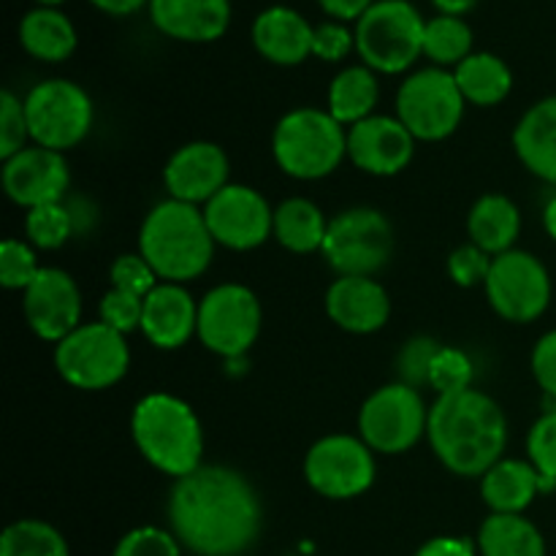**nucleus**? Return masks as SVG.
I'll use <instances>...</instances> for the list:
<instances>
[{
	"instance_id": "obj_51",
	"label": "nucleus",
	"mask_w": 556,
	"mask_h": 556,
	"mask_svg": "<svg viewBox=\"0 0 556 556\" xmlns=\"http://www.w3.org/2000/svg\"><path fill=\"white\" fill-rule=\"evenodd\" d=\"M38 5H47V9H54V5H60V3H65V0H36Z\"/></svg>"
},
{
	"instance_id": "obj_24",
	"label": "nucleus",
	"mask_w": 556,
	"mask_h": 556,
	"mask_svg": "<svg viewBox=\"0 0 556 556\" xmlns=\"http://www.w3.org/2000/svg\"><path fill=\"white\" fill-rule=\"evenodd\" d=\"M514 150L527 172L556 185V96L527 109L514 128Z\"/></svg>"
},
{
	"instance_id": "obj_8",
	"label": "nucleus",
	"mask_w": 556,
	"mask_h": 556,
	"mask_svg": "<svg viewBox=\"0 0 556 556\" xmlns=\"http://www.w3.org/2000/svg\"><path fill=\"white\" fill-rule=\"evenodd\" d=\"M54 369L79 391H103L117 386L130 369V348L125 334L106 324H81L54 345Z\"/></svg>"
},
{
	"instance_id": "obj_9",
	"label": "nucleus",
	"mask_w": 556,
	"mask_h": 556,
	"mask_svg": "<svg viewBox=\"0 0 556 556\" xmlns=\"http://www.w3.org/2000/svg\"><path fill=\"white\" fill-rule=\"evenodd\" d=\"M465 106L456 76L438 65L410 74L396 92V117L416 141H443L454 136Z\"/></svg>"
},
{
	"instance_id": "obj_46",
	"label": "nucleus",
	"mask_w": 556,
	"mask_h": 556,
	"mask_svg": "<svg viewBox=\"0 0 556 556\" xmlns=\"http://www.w3.org/2000/svg\"><path fill=\"white\" fill-rule=\"evenodd\" d=\"M416 556H478V548L476 543L467 541V538L440 535L424 543L416 552Z\"/></svg>"
},
{
	"instance_id": "obj_23",
	"label": "nucleus",
	"mask_w": 556,
	"mask_h": 556,
	"mask_svg": "<svg viewBox=\"0 0 556 556\" xmlns=\"http://www.w3.org/2000/svg\"><path fill=\"white\" fill-rule=\"evenodd\" d=\"M315 27L288 5H271L253 22V47L275 65H299L313 54Z\"/></svg>"
},
{
	"instance_id": "obj_10",
	"label": "nucleus",
	"mask_w": 556,
	"mask_h": 556,
	"mask_svg": "<svg viewBox=\"0 0 556 556\" xmlns=\"http://www.w3.org/2000/svg\"><path fill=\"white\" fill-rule=\"evenodd\" d=\"M429 407L421 391L405 383L380 386L364 400L358 410V438L375 454L396 456L427 438Z\"/></svg>"
},
{
	"instance_id": "obj_49",
	"label": "nucleus",
	"mask_w": 556,
	"mask_h": 556,
	"mask_svg": "<svg viewBox=\"0 0 556 556\" xmlns=\"http://www.w3.org/2000/svg\"><path fill=\"white\" fill-rule=\"evenodd\" d=\"M432 3L438 5L440 14L462 16V14H467V11H470L478 0H432Z\"/></svg>"
},
{
	"instance_id": "obj_19",
	"label": "nucleus",
	"mask_w": 556,
	"mask_h": 556,
	"mask_svg": "<svg viewBox=\"0 0 556 556\" xmlns=\"http://www.w3.org/2000/svg\"><path fill=\"white\" fill-rule=\"evenodd\" d=\"M228 155L212 141H190L168 157L163 185L168 195L185 204H206L228 185Z\"/></svg>"
},
{
	"instance_id": "obj_6",
	"label": "nucleus",
	"mask_w": 556,
	"mask_h": 556,
	"mask_svg": "<svg viewBox=\"0 0 556 556\" xmlns=\"http://www.w3.org/2000/svg\"><path fill=\"white\" fill-rule=\"evenodd\" d=\"M427 20L407 0H375L356 22V49L364 65L380 74H402L424 54Z\"/></svg>"
},
{
	"instance_id": "obj_3",
	"label": "nucleus",
	"mask_w": 556,
	"mask_h": 556,
	"mask_svg": "<svg viewBox=\"0 0 556 556\" xmlns=\"http://www.w3.org/2000/svg\"><path fill=\"white\" fill-rule=\"evenodd\" d=\"M139 253L161 282L182 286L201 277L215 255V239L204 220V210L177 199L152 206L141 223Z\"/></svg>"
},
{
	"instance_id": "obj_29",
	"label": "nucleus",
	"mask_w": 556,
	"mask_h": 556,
	"mask_svg": "<svg viewBox=\"0 0 556 556\" xmlns=\"http://www.w3.org/2000/svg\"><path fill=\"white\" fill-rule=\"evenodd\" d=\"M454 76L465 101L476 103V106H497L514 87V74H510L508 63L492 52H472L470 58L456 65Z\"/></svg>"
},
{
	"instance_id": "obj_1",
	"label": "nucleus",
	"mask_w": 556,
	"mask_h": 556,
	"mask_svg": "<svg viewBox=\"0 0 556 556\" xmlns=\"http://www.w3.org/2000/svg\"><path fill=\"white\" fill-rule=\"evenodd\" d=\"M168 530L179 546L199 556H239L261 535L264 508L239 470L201 465L177 478L166 503Z\"/></svg>"
},
{
	"instance_id": "obj_17",
	"label": "nucleus",
	"mask_w": 556,
	"mask_h": 556,
	"mask_svg": "<svg viewBox=\"0 0 556 556\" xmlns=\"http://www.w3.org/2000/svg\"><path fill=\"white\" fill-rule=\"evenodd\" d=\"M0 182H3V193L9 195V201L30 212L36 206L63 201L71 185V172L63 152L30 144L3 161Z\"/></svg>"
},
{
	"instance_id": "obj_12",
	"label": "nucleus",
	"mask_w": 556,
	"mask_h": 556,
	"mask_svg": "<svg viewBox=\"0 0 556 556\" xmlns=\"http://www.w3.org/2000/svg\"><path fill=\"white\" fill-rule=\"evenodd\" d=\"M264 324L261 302L248 286L223 282L199 302V337L206 351L223 358H242L255 345Z\"/></svg>"
},
{
	"instance_id": "obj_31",
	"label": "nucleus",
	"mask_w": 556,
	"mask_h": 556,
	"mask_svg": "<svg viewBox=\"0 0 556 556\" xmlns=\"http://www.w3.org/2000/svg\"><path fill=\"white\" fill-rule=\"evenodd\" d=\"M329 220L309 199H288L275 210V239L291 253H315L324 248Z\"/></svg>"
},
{
	"instance_id": "obj_22",
	"label": "nucleus",
	"mask_w": 556,
	"mask_h": 556,
	"mask_svg": "<svg viewBox=\"0 0 556 556\" xmlns=\"http://www.w3.org/2000/svg\"><path fill=\"white\" fill-rule=\"evenodd\" d=\"M152 25L174 41H217L231 22V0H150Z\"/></svg>"
},
{
	"instance_id": "obj_30",
	"label": "nucleus",
	"mask_w": 556,
	"mask_h": 556,
	"mask_svg": "<svg viewBox=\"0 0 556 556\" xmlns=\"http://www.w3.org/2000/svg\"><path fill=\"white\" fill-rule=\"evenodd\" d=\"M481 556H546L541 530L525 514H492L478 532Z\"/></svg>"
},
{
	"instance_id": "obj_20",
	"label": "nucleus",
	"mask_w": 556,
	"mask_h": 556,
	"mask_svg": "<svg viewBox=\"0 0 556 556\" xmlns=\"http://www.w3.org/2000/svg\"><path fill=\"white\" fill-rule=\"evenodd\" d=\"M326 315L348 334H375L391 318V296L375 277H337L326 291Z\"/></svg>"
},
{
	"instance_id": "obj_25",
	"label": "nucleus",
	"mask_w": 556,
	"mask_h": 556,
	"mask_svg": "<svg viewBox=\"0 0 556 556\" xmlns=\"http://www.w3.org/2000/svg\"><path fill=\"white\" fill-rule=\"evenodd\" d=\"M467 233H470V242L492 258L508 253L521 233L519 206L503 193L481 195L467 215Z\"/></svg>"
},
{
	"instance_id": "obj_15",
	"label": "nucleus",
	"mask_w": 556,
	"mask_h": 556,
	"mask_svg": "<svg viewBox=\"0 0 556 556\" xmlns=\"http://www.w3.org/2000/svg\"><path fill=\"white\" fill-rule=\"evenodd\" d=\"M204 220L215 244L237 253L261 248L266 239L275 237V210L250 185L228 182L204 204Z\"/></svg>"
},
{
	"instance_id": "obj_32",
	"label": "nucleus",
	"mask_w": 556,
	"mask_h": 556,
	"mask_svg": "<svg viewBox=\"0 0 556 556\" xmlns=\"http://www.w3.org/2000/svg\"><path fill=\"white\" fill-rule=\"evenodd\" d=\"M424 54L438 68L443 65H459L472 54V30L462 16H434L424 30Z\"/></svg>"
},
{
	"instance_id": "obj_13",
	"label": "nucleus",
	"mask_w": 556,
	"mask_h": 556,
	"mask_svg": "<svg viewBox=\"0 0 556 556\" xmlns=\"http://www.w3.org/2000/svg\"><path fill=\"white\" fill-rule=\"evenodd\" d=\"M483 288L494 313L510 324H532L552 304L548 269L527 250L514 248L497 255Z\"/></svg>"
},
{
	"instance_id": "obj_35",
	"label": "nucleus",
	"mask_w": 556,
	"mask_h": 556,
	"mask_svg": "<svg viewBox=\"0 0 556 556\" xmlns=\"http://www.w3.org/2000/svg\"><path fill=\"white\" fill-rule=\"evenodd\" d=\"M527 454H530L532 467L541 472L543 492H554L556 489V407L543 413L535 424H532L530 434H527Z\"/></svg>"
},
{
	"instance_id": "obj_39",
	"label": "nucleus",
	"mask_w": 556,
	"mask_h": 556,
	"mask_svg": "<svg viewBox=\"0 0 556 556\" xmlns=\"http://www.w3.org/2000/svg\"><path fill=\"white\" fill-rule=\"evenodd\" d=\"M109 280H112V288H119V291H128L141 299H147L161 286V277L155 275V269L147 264L141 253L117 255L112 269H109Z\"/></svg>"
},
{
	"instance_id": "obj_43",
	"label": "nucleus",
	"mask_w": 556,
	"mask_h": 556,
	"mask_svg": "<svg viewBox=\"0 0 556 556\" xmlns=\"http://www.w3.org/2000/svg\"><path fill=\"white\" fill-rule=\"evenodd\" d=\"M494 258L489 253H483L476 244H462L454 253L448 255V277L459 288H476L486 286V277L492 271Z\"/></svg>"
},
{
	"instance_id": "obj_21",
	"label": "nucleus",
	"mask_w": 556,
	"mask_h": 556,
	"mask_svg": "<svg viewBox=\"0 0 556 556\" xmlns=\"http://www.w3.org/2000/svg\"><path fill=\"white\" fill-rule=\"evenodd\" d=\"M199 331V304L190 291L177 282H161L144 299V318L141 334L157 351H179L188 345Z\"/></svg>"
},
{
	"instance_id": "obj_38",
	"label": "nucleus",
	"mask_w": 556,
	"mask_h": 556,
	"mask_svg": "<svg viewBox=\"0 0 556 556\" xmlns=\"http://www.w3.org/2000/svg\"><path fill=\"white\" fill-rule=\"evenodd\" d=\"M30 141V128H27L25 101L11 90L0 92V157L9 161L16 152H22Z\"/></svg>"
},
{
	"instance_id": "obj_36",
	"label": "nucleus",
	"mask_w": 556,
	"mask_h": 556,
	"mask_svg": "<svg viewBox=\"0 0 556 556\" xmlns=\"http://www.w3.org/2000/svg\"><path fill=\"white\" fill-rule=\"evenodd\" d=\"M472 358L465 351L451 345H440V351L434 353L432 372H429V386L438 391V396L456 394V391L472 389Z\"/></svg>"
},
{
	"instance_id": "obj_26",
	"label": "nucleus",
	"mask_w": 556,
	"mask_h": 556,
	"mask_svg": "<svg viewBox=\"0 0 556 556\" xmlns=\"http://www.w3.org/2000/svg\"><path fill=\"white\" fill-rule=\"evenodd\" d=\"M541 492V472L532 462L500 459L481 478V497L492 514H525Z\"/></svg>"
},
{
	"instance_id": "obj_5",
	"label": "nucleus",
	"mask_w": 556,
	"mask_h": 556,
	"mask_svg": "<svg viewBox=\"0 0 556 556\" xmlns=\"http://www.w3.org/2000/svg\"><path fill=\"white\" fill-rule=\"evenodd\" d=\"M271 155L288 177L302 182L324 179L348 157V128L326 109H293L282 114L271 134Z\"/></svg>"
},
{
	"instance_id": "obj_44",
	"label": "nucleus",
	"mask_w": 556,
	"mask_h": 556,
	"mask_svg": "<svg viewBox=\"0 0 556 556\" xmlns=\"http://www.w3.org/2000/svg\"><path fill=\"white\" fill-rule=\"evenodd\" d=\"M356 47V33L348 30L342 22H324L315 27L313 36V54L326 60V63H340L348 58V52Z\"/></svg>"
},
{
	"instance_id": "obj_14",
	"label": "nucleus",
	"mask_w": 556,
	"mask_h": 556,
	"mask_svg": "<svg viewBox=\"0 0 556 556\" xmlns=\"http://www.w3.org/2000/svg\"><path fill=\"white\" fill-rule=\"evenodd\" d=\"M375 472V451L353 434H326L304 456V478L326 500L362 497Z\"/></svg>"
},
{
	"instance_id": "obj_28",
	"label": "nucleus",
	"mask_w": 556,
	"mask_h": 556,
	"mask_svg": "<svg viewBox=\"0 0 556 556\" xmlns=\"http://www.w3.org/2000/svg\"><path fill=\"white\" fill-rule=\"evenodd\" d=\"M380 85L378 76L367 65H348L331 79L329 85V109L326 112L340 125H356L372 117L378 106Z\"/></svg>"
},
{
	"instance_id": "obj_18",
	"label": "nucleus",
	"mask_w": 556,
	"mask_h": 556,
	"mask_svg": "<svg viewBox=\"0 0 556 556\" xmlns=\"http://www.w3.org/2000/svg\"><path fill=\"white\" fill-rule=\"evenodd\" d=\"M416 155V139L400 117L372 114L348 128V157L372 177H394L405 172Z\"/></svg>"
},
{
	"instance_id": "obj_40",
	"label": "nucleus",
	"mask_w": 556,
	"mask_h": 556,
	"mask_svg": "<svg viewBox=\"0 0 556 556\" xmlns=\"http://www.w3.org/2000/svg\"><path fill=\"white\" fill-rule=\"evenodd\" d=\"M98 313H101V324H106L109 329L119 331V334L141 331L144 299L134 296V293L128 291H119V288H112L109 293H103L101 304H98Z\"/></svg>"
},
{
	"instance_id": "obj_27",
	"label": "nucleus",
	"mask_w": 556,
	"mask_h": 556,
	"mask_svg": "<svg viewBox=\"0 0 556 556\" xmlns=\"http://www.w3.org/2000/svg\"><path fill=\"white\" fill-rule=\"evenodd\" d=\"M20 43L30 58L41 63H63L74 54L76 30L63 11L41 5L22 16Z\"/></svg>"
},
{
	"instance_id": "obj_48",
	"label": "nucleus",
	"mask_w": 556,
	"mask_h": 556,
	"mask_svg": "<svg viewBox=\"0 0 556 556\" xmlns=\"http://www.w3.org/2000/svg\"><path fill=\"white\" fill-rule=\"evenodd\" d=\"M90 3L112 16H128L136 14L139 9H144V5H150V0H90Z\"/></svg>"
},
{
	"instance_id": "obj_33",
	"label": "nucleus",
	"mask_w": 556,
	"mask_h": 556,
	"mask_svg": "<svg viewBox=\"0 0 556 556\" xmlns=\"http://www.w3.org/2000/svg\"><path fill=\"white\" fill-rule=\"evenodd\" d=\"M0 556H71L68 543L41 519H22L5 527Z\"/></svg>"
},
{
	"instance_id": "obj_42",
	"label": "nucleus",
	"mask_w": 556,
	"mask_h": 556,
	"mask_svg": "<svg viewBox=\"0 0 556 556\" xmlns=\"http://www.w3.org/2000/svg\"><path fill=\"white\" fill-rule=\"evenodd\" d=\"M438 351L440 342L429 340V337H416V340L405 342V348H402L400 356H396L400 383L413 386V389L429 386V372H432V362Z\"/></svg>"
},
{
	"instance_id": "obj_7",
	"label": "nucleus",
	"mask_w": 556,
	"mask_h": 556,
	"mask_svg": "<svg viewBox=\"0 0 556 556\" xmlns=\"http://www.w3.org/2000/svg\"><path fill=\"white\" fill-rule=\"evenodd\" d=\"M320 253L340 277H375L394 253V226L372 206H353L331 217Z\"/></svg>"
},
{
	"instance_id": "obj_16",
	"label": "nucleus",
	"mask_w": 556,
	"mask_h": 556,
	"mask_svg": "<svg viewBox=\"0 0 556 556\" xmlns=\"http://www.w3.org/2000/svg\"><path fill=\"white\" fill-rule=\"evenodd\" d=\"M22 313L38 340L58 345L81 326L79 286L68 271L43 266L36 280L22 291Z\"/></svg>"
},
{
	"instance_id": "obj_37",
	"label": "nucleus",
	"mask_w": 556,
	"mask_h": 556,
	"mask_svg": "<svg viewBox=\"0 0 556 556\" xmlns=\"http://www.w3.org/2000/svg\"><path fill=\"white\" fill-rule=\"evenodd\" d=\"M41 266H38L36 253L22 239H3L0 244V282L9 291H25L33 280L38 277Z\"/></svg>"
},
{
	"instance_id": "obj_11",
	"label": "nucleus",
	"mask_w": 556,
	"mask_h": 556,
	"mask_svg": "<svg viewBox=\"0 0 556 556\" xmlns=\"http://www.w3.org/2000/svg\"><path fill=\"white\" fill-rule=\"evenodd\" d=\"M30 141L47 150L65 152L92 130V101L85 87L71 79L38 81L25 96Z\"/></svg>"
},
{
	"instance_id": "obj_45",
	"label": "nucleus",
	"mask_w": 556,
	"mask_h": 556,
	"mask_svg": "<svg viewBox=\"0 0 556 556\" xmlns=\"http://www.w3.org/2000/svg\"><path fill=\"white\" fill-rule=\"evenodd\" d=\"M532 375H535L543 394L556 400V329L543 334L535 342V351H532Z\"/></svg>"
},
{
	"instance_id": "obj_34",
	"label": "nucleus",
	"mask_w": 556,
	"mask_h": 556,
	"mask_svg": "<svg viewBox=\"0 0 556 556\" xmlns=\"http://www.w3.org/2000/svg\"><path fill=\"white\" fill-rule=\"evenodd\" d=\"M25 233L33 248L60 250L74 233V217L65 210L63 201L36 206L25 215Z\"/></svg>"
},
{
	"instance_id": "obj_4",
	"label": "nucleus",
	"mask_w": 556,
	"mask_h": 556,
	"mask_svg": "<svg viewBox=\"0 0 556 556\" xmlns=\"http://www.w3.org/2000/svg\"><path fill=\"white\" fill-rule=\"evenodd\" d=\"M130 438L139 454L174 481L201 467L204 429L199 416L188 402L166 391H155L136 402L130 413Z\"/></svg>"
},
{
	"instance_id": "obj_50",
	"label": "nucleus",
	"mask_w": 556,
	"mask_h": 556,
	"mask_svg": "<svg viewBox=\"0 0 556 556\" xmlns=\"http://www.w3.org/2000/svg\"><path fill=\"white\" fill-rule=\"evenodd\" d=\"M543 226H546V233L556 242V195L546 204L543 210Z\"/></svg>"
},
{
	"instance_id": "obj_47",
	"label": "nucleus",
	"mask_w": 556,
	"mask_h": 556,
	"mask_svg": "<svg viewBox=\"0 0 556 556\" xmlns=\"http://www.w3.org/2000/svg\"><path fill=\"white\" fill-rule=\"evenodd\" d=\"M318 3L320 9H324L329 16H334V20L358 22L369 9H372L375 0H318Z\"/></svg>"
},
{
	"instance_id": "obj_41",
	"label": "nucleus",
	"mask_w": 556,
	"mask_h": 556,
	"mask_svg": "<svg viewBox=\"0 0 556 556\" xmlns=\"http://www.w3.org/2000/svg\"><path fill=\"white\" fill-rule=\"evenodd\" d=\"M112 556H182V546L172 530L136 527L128 535H123Z\"/></svg>"
},
{
	"instance_id": "obj_2",
	"label": "nucleus",
	"mask_w": 556,
	"mask_h": 556,
	"mask_svg": "<svg viewBox=\"0 0 556 556\" xmlns=\"http://www.w3.org/2000/svg\"><path fill=\"white\" fill-rule=\"evenodd\" d=\"M427 440L434 456L459 478H483L505 454L508 418L478 389L438 396L429 407Z\"/></svg>"
}]
</instances>
